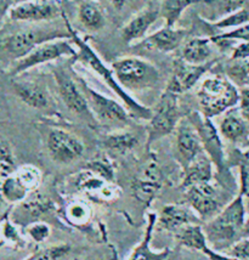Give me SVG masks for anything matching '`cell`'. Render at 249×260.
Instances as JSON below:
<instances>
[{"label":"cell","mask_w":249,"mask_h":260,"mask_svg":"<svg viewBox=\"0 0 249 260\" xmlns=\"http://www.w3.org/2000/svg\"><path fill=\"white\" fill-rule=\"evenodd\" d=\"M111 3L116 9H122L126 5L127 0H111Z\"/></svg>","instance_id":"f907efd6"},{"label":"cell","mask_w":249,"mask_h":260,"mask_svg":"<svg viewBox=\"0 0 249 260\" xmlns=\"http://www.w3.org/2000/svg\"><path fill=\"white\" fill-rule=\"evenodd\" d=\"M45 2H50V0H45Z\"/></svg>","instance_id":"f5cc1de1"},{"label":"cell","mask_w":249,"mask_h":260,"mask_svg":"<svg viewBox=\"0 0 249 260\" xmlns=\"http://www.w3.org/2000/svg\"><path fill=\"white\" fill-rule=\"evenodd\" d=\"M245 218L244 197L238 193L210 220L205 221L203 230L211 249L226 250L241 240Z\"/></svg>","instance_id":"7a4b0ae2"},{"label":"cell","mask_w":249,"mask_h":260,"mask_svg":"<svg viewBox=\"0 0 249 260\" xmlns=\"http://www.w3.org/2000/svg\"><path fill=\"white\" fill-rule=\"evenodd\" d=\"M213 64L214 62L211 61L202 66H195V64L185 62L182 58H176L174 61L173 74L166 89L176 95H181L183 92L191 90L199 80L203 79Z\"/></svg>","instance_id":"e0dca14e"},{"label":"cell","mask_w":249,"mask_h":260,"mask_svg":"<svg viewBox=\"0 0 249 260\" xmlns=\"http://www.w3.org/2000/svg\"><path fill=\"white\" fill-rule=\"evenodd\" d=\"M120 86L130 91H145L157 88L161 83V72L153 63L134 56H126L111 63Z\"/></svg>","instance_id":"277c9868"},{"label":"cell","mask_w":249,"mask_h":260,"mask_svg":"<svg viewBox=\"0 0 249 260\" xmlns=\"http://www.w3.org/2000/svg\"><path fill=\"white\" fill-rule=\"evenodd\" d=\"M71 38L67 29L54 28H27L9 34L0 40V48L15 61L20 60L34 50L37 46L57 39Z\"/></svg>","instance_id":"8992f818"},{"label":"cell","mask_w":249,"mask_h":260,"mask_svg":"<svg viewBox=\"0 0 249 260\" xmlns=\"http://www.w3.org/2000/svg\"><path fill=\"white\" fill-rule=\"evenodd\" d=\"M82 90L95 119L107 124H129L130 113L123 104L101 94L84 82Z\"/></svg>","instance_id":"9c48e42d"},{"label":"cell","mask_w":249,"mask_h":260,"mask_svg":"<svg viewBox=\"0 0 249 260\" xmlns=\"http://www.w3.org/2000/svg\"><path fill=\"white\" fill-rule=\"evenodd\" d=\"M46 147L51 159L57 164H71L82 158L85 146L72 133L64 129H51L46 136Z\"/></svg>","instance_id":"30bf717a"},{"label":"cell","mask_w":249,"mask_h":260,"mask_svg":"<svg viewBox=\"0 0 249 260\" xmlns=\"http://www.w3.org/2000/svg\"><path fill=\"white\" fill-rule=\"evenodd\" d=\"M8 14L10 20L15 22L38 23L55 20L62 16L64 11L56 0H24L12 5Z\"/></svg>","instance_id":"8fae6325"},{"label":"cell","mask_w":249,"mask_h":260,"mask_svg":"<svg viewBox=\"0 0 249 260\" xmlns=\"http://www.w3.org/2000/svg\"><path fill=\"white\" fill-rule=\"evenodd\" d=\"M17 226L18 225L11 220L10 212L3 216L0 220V247L15 250L26 247V240Z\"/></svg>","instance_id":"f1b7e54d"},{"label":"cell","mask_w":249,"mask_h":260,"mask_svg":"<svg viewBox=\"0 0 249 260\" xmlns=\"http://www.w3.org/2000/svg\"><path fill=\"white\" fill-rule=\"evenodd\" d=\"M249 237V215L245 218V222H244V226L243 230H242V237Z\"/></svg>","instance_id":"681fc988"},{"label":"cell","mask_w":249,"mask_h":260,"mask_svg":"<svg viewBox=\"0 0 249 260\" xmlns=\"http://www.w3.org/2000/svg\"><path fill=\"white\" fill-rule=\"evenodd\" d=\"M84 168L90 170V172L94 173L95 175L100 176V178L104 179L106 181L113 182L114 180L116 170H114V166L112 160L106 154H101V156H98L91 160H89Z\"/></svg>","instance_id":"e575fe53"},{"label":"cell","mask_w":249,"mask_h":260,"mask_svg":"<svg viewBox=\"0 0 249 260\" xmlns=\"http://www.w3.org/2000/svg\"><path fill=\"white\" fill-rule=\"evenodd\" d=\"M16 96L28 107L43 110L50 105V95L48 89L40 83L32 80H15L12 83Z\"/></svg>","instance_id":"7402d4cb"},{"label":"cell","mask_w":249,"mask_h":260,"mask_svg":"<svg viewBox=\"0 0 249 260\" xmlns=\"http://www.w3.org/2000/svg\"><path fill=\"white\" fill-rule=\"evenodd\" d=\"M186 118L197 130L202 145H203L204 152L213 162L216 174L223 176L224 181L226 182L229 179H231V175L229 174V169H227L223 138L220 135L219 129H216L211 119L204 117L199 111L190 112Z\"/></svg>","instance_id":"52a82bcc"},{"label":"cell","mask_w":249,"mask_h":260,"mask_svg":"<svg viewBox=\"0 0 249 260\" xmlns=\"http://www.w3.org/2000/svg\"><path fill=\"white\" fill-rule=\"evenodd\" d=\"M91 207L83 200L71 201L66 206V208H65V218H66L68 224L73 225V226H85L91 220Z\"/></svg>","instance_id":"4dcf8cb0"},{"label":"cell","mask_w":249,"mask_h":260,"mask_svg":"<svg viewBox=\"0 0 249 260\" xmlns=\"http://www.w3.org/2000/svg\"><path fill=\"white\" fill-rule=\"evenodd\" d=\"M210 40L213 44L223 45L225 43L231 42V40H239V42H249V22L238 27V28L227 30L220 34L211 36Z\"/></svg>","instance_id":"ab89813d"},{"label":"cell","mask_w":249,"mask_h":260,"mask_svg":"<svg viewBox=\"0 0 249 260\" xmlns=\"http://www.w3.org/2000/svg\"><path fill=\"white\" fill-rule=\"evenodd\" d=\"M249 22V6L242 9L237 12H233L231 15H227L225 17L219 18V20L214 21L209 23L210 27L219 30H231L238 27L243 26V24Z\"/></svg>","instance_id":"d590c367"},{"label":"cell","mask_w":249,"mask_h":260,"mask_svg":"<svg viewBox=\"0 0 249 260\" xmlns=\"http://www.w3.org/2000/svg\"><path fill=\"white\" fill-rule=\"evenodd\" d=\"M4 2L5 0H0V11H2L3 8H4Z\"/></svg>","instance_id":"816d5d0a"},{"label":"cell","mask_w":249,"mask_h":260,"mask_svg":"<svg viewBox=\"0 0 249 260\" xmlns=\"http://www.w3.org/2000/svg\"><path fill=\"white\" fill-rule=\"evenodd\" d=\"M174 237L180 246L188 249L203 253L209 247L203 226L201 224H191L180 229L176 234H174Z\"/></svg>","instance_id":"4316f807"},{"label":"cell","mask_w":249,"mask_h":260,"mask_svg":"<svg viewBox=\"0 0 249 260\" xmlns=\"http://www.w3.org/2000/svg\"><path fill=\"white\" fill-rule=\"evenodd\" d=\"M196 96L201 108L199 112L213 119L238 106L239 89L224 74H205L196 91Z\"/></svg>","instance_id":"3957f363"},{"label":"cell","mask_w":249,"mask_h":260,"mask_svg":"<svg viewBox=\"0 0 249 260\" xmlns=\"http://www.w3.org/2000/svg\"><path fill=\"white\" fill-rule=\"evenodd\" d=\"M205 4L213 6L217 11L219 18H222L247 8L249 0H207Z\"/></svg>","instance_id":"f35d334b"},{"label":"cell","mask_w":249,"mask_h":260,"mask_svg":"<svg viewBox=\"0 0 249 260\" xmlns=\"http://www.w3.org/2000/svg\"><path fill=\"white\" fill-rule=\"evenodd\" d=\"M214 167L207 153L203 152L196 158L190 166L183 170V178L180 187L186 188L195 186V185L204 184V182H211L214 179Z\"/></svg>","instance_id":"cb8c5ba5"},{"label":"cell","mask_w":249,"mask_h":260,"mask_svg":"<svg viewBox=\"0 0 249 260\" xmlns=\"http://www.w3.org/2000/svg\"><path fill=\"white\" fill-rule=\"evenodd\" d=\"M247 85H249V80H248V84Z\"/></svg>","instance_id":"db71d44e"},{"label":"cell","mask_w":249,"mask_h":260,"mask_svg":"<svg viewBox=\"0 0 249 260\" xmlns=\"http://www.w3.org/2000/svg\"><path fill=\"white\" fill-rule=\"evenodd\" d=\"M28 194H29V192L18 181V179L15 176V173L11 176H9L8 179H5L0 185V197H2V200L10 204H14V206L23 202L28 197Z\"/></svg>","instance_id":"1f68e13d"},{"label":"cell","mask_w":249,"mask_h":260,"mask_svg":"<svg viewBox=\"0 0 249 260\" xmlns=\"http://www.w3.org/2000/svg\"><path fill=\"white\" fill-rule=\"evenodd\" d=\"M62 17H64L65 20V26H66V29L68 30V33H70L71 39H72V42L77 48V61H79L83 66L89 68L91 72H94L96 76L108 86V89L117 95V98L123 102L124 106H126L128 111H129L130 116L142 120H147L148 122V120L151 119L152 113H153L152 108L142 105L141 102L136 100L130 92L124 90L119 83H118L112 67H108L107 64L102 61V58L99 56V54L94 50V48L89 44L88 40H85L82 36H79V33L73 28L72 24H71L70 21L67 20L65 12L62 14Z\"/></svg>","instance_id":"6da1fadb"},{"label":"cell","mask_w":249,"mask_h":260,"mask_svg":"<svg viewBox=\"0 0 249 260\" xmlns=\"http://www.w3.org/2000/svg\"><path fill=\"white\" fill-rule=\"evenodd\" d=\"M70 253L71 247L68 244H55L33 253L24 260H62Z\"/></svg>","instance_id":"74e56055"},{"label":"cell","mask_w":249,"mask_h":260,"mask_svg":"<svg viewBox=\"0 0 249 260\" xmlns=\"http://www.w3.org/2000/svg\"><path fill=\"white\" fill-rule=\"evenodd\" d=\"M175 150L176 159L182 172L204 152L197 130L186 117L180 120L175 129Z\"/></svg>","instance_id":"4fadbf2b"},{"label":"cell","mask_w":249,"mask_h":260,"mask_svg":"<svg viewBox=\"0 0 249 260\" xmlns=\"http://www.w3.org/2000/svg\"><path fill=\"white\" fill-rule=\"evenodd\" d=\"M219 133L222 138L232 144H245L249 146V123L244 119L237 107L231 108L224 113Z\"/></svg>","instance_id":"ffe728a7"},{"label":"cell","mask_w":249,"mask_h":260,"mask_svg":"<svg viewBox=\"0 0 249 260\" xmlns=\"http://www.w3.org/2000/svg\"><path fill=\"white\" fill-rule=\"evenodd\" d=\"M238 110L249 123V85H243L239 88Z\"/></svg>","instance_id":"bcb514c9"},{"label":"cell","mask_w":249,"mask_h":260,"mask_svg":"<svg viewBox=\"0 0 249 260\" xmlns=\"http://www.w3.org/2000/svg\"><path fill=\"white\" fill-rule=\"evenodd\" d=\"M17 168L10 144L6 141H0V185L5 179L14 174Z\"/></svg>","instance_id":"8d00e7d4"},{"label":"cell","mask_w":249,"mask_h":260,"mask_svg":"<svg viewBox=\"0 0 249 260\" xmlns=\"http://www.w3.org/2000/svg\"><path fill=\"white\" fill-rule=\"evenodd\" d=\"M158 215L155 213H149L147 216V226H146L144 237L133 252L130 253L128 260H167L170 255V249L164 248L161 250H153L151 247L152 236L154 229L157 226Z\"/></svg>","instance_id":"603a6c76"},{"label":"cell","mask_w":249,"mask_h":260,"mask_svg":"<svg viewBox=\"0 0 249 260\" xmlns=\"http://www.w3.org/2000/svg\"><path fill=\"white\" fill-rule=\"evenodd\" d=\"M213 42L210 38L204 37H195L189 40H185L181 46V58L185 62L195 66H202L208 62H211L213 56Z\"/></svg>","instance_id":"d4e9b609"},{"label":"cell","mask_w":249,"mask_h":260,"mask_svg":"<svg viewBox=\"0 0 249 260\" xmlns=\"http://www.w3.org/2000/svg\"><path fill=\"white\" fill-rule=\"evenodd\" d=\"M0 200H2V197H0Z\"/></svg>","instance_id":"11a10c76"},{"label":"cell","mask_w":249,"mask_h":260,"mask_svg":"<svg viewBox=\"0 0 249 260\" xmlns=\"http://www.w3.org/2000/svg\"><path fill=\"white\" fill-rule=\"evenodd\" d=\"M163 187V175L157 160L151 159L139 176L132 182V192L135 200L149 206Z\"/></svg>","instance_id":"2e32d148"},{"label":"cell","mask_w":249,"mask_h":260,"mask_svg":"<svg viewBox=\"0 0 249 260\" xmlns=\"http://www.w3.org/2000/svg\"><path fill=\"white\" fill-rule=\"evenodd\" d=\"M249 58V42H239L233 46L231 61H241Z\"/></svg>","instance_id":"7dc6e473"},{"label":"cell","mask_w":249,"mask_h":260,"mask_svg":"<svg viewBox=\"0 0 249 260\" xmlns=\"http://www.w3.org/2000/svg\"><path fill=\"white\" fill-rule=\"evenodd\" d=\"M107 182L108 181L104 180V179L95 175L90 170L84 168L82 172H79V174H77L76 187L77 190L83 191V192L92 194V196L96 197Z\"/></svg>","instance_id":"836d02e7"},{"label":"cell","mask_w":249,"mask_h":260,"mask_svg":"<svg viewBox=\"0 0 249 260\" xmlns=\"http://www.w3.org/2000/svg\"><path fill=\"white\" fill-rule=\"evenodd\" d=\"M52 73H54L58 94H60V98L64 101L65 106L77 116L89 117V118L95 119L91 111H90L85 95H84L83 90L78 86L77 83L60 68H56V70L52 71Z\"/></svg>","instance_id":"9a60e30c"},{"label":"cell","mask_w":249,"mask_h":260,"mask_svg":"<svg viewBox=\"0 0 249 260\" xmlns=\"http://www.w3.org/2000/svg\"><path fill=\"white\" fill-rule=\"evenodd\" d=\"M185 197L189 206L202 221L210 220L223 209L220 206L219 193L213 181L186 188Z\"/></svg>","instance_id":"7c38bea8"},{"label":"cell","mask_w":249,"mask_h":260,"mask_svg":"<svg viewBox=\"0 0 249 260\" xmlns=\"http://www.w3.org/2000/svg\"><path fill=\"white\" fill-rule=\"evenodd\" d=\"M227 76L235 84L238 83L241 86L247 85L249 80V58L232 61V63L227 67Z\"/></svg>","instance_id":"60d3db41"},{"label":"cell","mask_w":249,"mask_h":260,"mask_svg":"<svg viewBox=\"0 0 249 260\" xmlns=\"http://www.w3.org/2000/svg\"><path fill=\"white\" fill-rule=\"evenodd\" d=\"M104 147L108 152L123 156L129 153L139 145V138L132 132L126 130H118L107 134L104 138Z\"/></svg>","instance_id":"83f0119b"},{"label":"cell","mask_w":249,"mask_h":260,"mask_svg":"<svg viewBox=\"0 0 249 260\" xmlns=\"http://www.w3.org/2000/svg\"><path fill=\"white\" fill-rule=\"evenodd\" d=\"M76 55L77 48L71 38L52 40L37 46L26 56L15 61V63L9 70V74L11 77H18L34 67L52 62L65 56L76 57Z\"/></svg>","instance_id":"ba28073f"},{"label":"cell","mask_w":249,"mask_h":260,"mask_svg":"<svg viewBox=\"0 0 249 260\" xmlns=\"http://www.w3.org/2000/svg\"><path fill=\"white\" fill-rule=\"evenodd\" d=\"M186 37H188V29L166 26L146 37L142 40V45L160 52H172L182 46Z\"/></svg>","instance_id":"44dd1931"},{"label":"cell","mask_w":249,"mask_h":260,"mask_svg":"<svg viewBox=\"0 0 249 260\" xmlns=\"http://www.w3.org/2000/svg\"><path fill=\"white\" fill-rule=\"evenodd\" d=\"M226 254L242 260H249V237L238 240L231 248L226 250Z\"/></svg>","instance_id":"7bdbcfd3"},{"label":"cell","mask_w":249,"mask_h":260,"mask_svg":"<svg viewBox=\"0 0 249 260\" xmlns=\"http://www.w3.org/2000/svg\"><path fill=\"white\" fill-rule=\"evenodd\" d=\"M239 179H241L239 193L243 197L249 196V157L239 160Z\"/></svg>","instance_id":"ee69618b"},{"label":"cell","mask_w":249,"mask_h":260,"mask_svg":"<svg viewBox=\"0 0 249 260\" xmlns=\"http://www.w3.org/2000/svg\"><path fill=\"white\" fill-rule=\"evenodd\" d=\"M24 230H26L27 236L29 237L34 243L38 244L44 243L50 237V235H51V228H50V225L48 222L42 220L34 221L32 224L27 225V226L24 228Z\"/></svg>","instance_id":"b9f144b4"},{"label":"cell","mask_w":249,"mask_h":260,"mask_svg":"<svg viewBox=\"0 0 249 260\" xmlns=\"http://www.w3.org/2000/svg\"><path fill=\"white\" fill-rule=\"evenodd\" d=\"M203 3L207 0H161L160 3V14L163 18L167 27H175L177 21L182 16L190 6Z\"/></svg>","instance_id":"f546056e"},{"label":"cell","mask_w":249,"mask_h":260,"mask_svg":"<svg viewBox=\"0 0 249 260\" xmlns=\"http://www.w3.org/2000/svg\"><path fill=\"white\" fill-rule=\"evenodd\" d=\"M119 196L120 188L117 185H114L113 182H107L96 197H98V200L104 201V202H112V201L118 200Z\"/></svg>","instance_id":"f6af8a7d"},{"label":"cell","mask_w":249,"mask_h":260,"mask_svg":"<svg viewBox=\"0 0 249 260\" xmlns=\"http://www.w3.org/2000/svg\"><path fill=\"white\" fill-rule=\"evenodd\" d=\"M203 254L207 255L208 258H209V260H242V259L235 258V256H231V255L226 254V253L216 252V250L211 249L210 247H208V248L204 250Z\"/></svg>","instance_id":"c3c4849f"},{"label":"cell","mask_w":249,"mask_h":260,"mask_svg":"<svg viewBox=\"0 0 249 260\" xmlns=\"http://www.w3.org/2000/svg\"><path fill=\"white\" fill-rule=\"evenodd\" d=\"M15 176L29 193L38 190L43 181V174L40 169L32 164H23L18 167L15 172Z\"/></svg>","instance_id":"d6a6232c"},{"label":"cell","mask_w":249,"mask_h":260,"mask_svg":"<svg viewBox=\"0 0 249 260\" xmlns=\"http://www.w3.org/2000/svg\"><path fill=\"white\" fill-rule=\"evenodd\" d=\"M54 202L38 190L28 194L23 202L18 203L10 212L11 220L18 226H24L39 221L40 218L48 215L54 210Z\"/></svg>","instance_id":"5bb4252c"},{"label":"cell","mask_w":249,"mask_h":260,"mask_svg":"<svg viewBox=\"0 0 249 260\" xmlns=\"http://www.w3.org/2000/svg\"><path fill=\"white\" fill-rule=\"evenodd\" d=\"M201 219L190 206L167 204L162 208L157 219V225L163 230L176 234L180 229L191 224H201Z\"/></svg>","instance_id":"d6986e66"},{"label":"cell","mask_w":249,"mask_h":260,"mask_svg":"<svg viewBox=\"0 0 249 260\" xmlns=\"http://www.w3.org/2000/svg\"><path fill=\"white\" fill-rule=\"evenodd\" d=\"M152 111L153 113L147 124V150L151 148L154 142L175 132L177 124L182 119L180 113L179 95L167 89L158 99V102Z\"/></svg>","instance_id":"5b68a950"},{"label":"cell","mask_w":249,"mask_h":260,"mask_svg":"<svg viewBox=\"0 0 249 260\" xmlns=\"http://www.w3.org/2000/svg\"><path fill=\"white\" fill-rule=\"evenodd\" d=\"M78 20L89 32H100L106 27V17L101 6L94 0H82L78 5Z\"/></svg>","instance_id":"484cf974"},{"label":"cell","mask_w":249,"mask_h":260,"mask_svg":"<svg viewBox=\"0 0 249 260\" xmlns=\"http://www.w3.org/2000/svg\"><path fill=\"white\" fill-rule=\"evenodd\" d=\"M154 2H155V0H154Z\"/></svg>","instance_id":"9f6ffc18"},{"label":"cell","mask_w":249,"mask_h":260,"mask_svg":"<svg viewBox=\"0 0 249 260\" xmlns=\"http://www.w3.org/2000/svg\"><path fill=\"white\" fill-rule=\"evenodd\" d=\"M161 17L160 4H149L134 15L120 28V37L128 44L146 38V34L155 21Z\"/></svg>","instance_id":"ac0fdd59"}]
</instances>
